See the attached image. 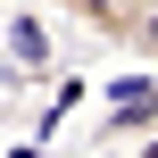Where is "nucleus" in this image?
I'll use <instances>...</instances> for the list:
<instances>
[{
	"label": "nucleus",
	"instance_id": "nucleus-1",
	"mask_svg": "<svg viewBox=\"0 0 158 158\" xmlns=\"http://www.w3.org/2000/svg\"><path fill=\"white\" fill-rule=\"evenodd\" d=\"M83 142H92V150H125V142L158 150V75H125L117 100H108V117H100Z\"/></svg>",
	"mask_w": 158,
	"mask_h": 158
},
{
	"label": "nucleus",
	"instance_id": "nucleus-2",
	"mask_svg": "<svg viewBox=\"0 0 158 158\" xmlns=\"http://www.w3.org/2000/svg\"><path fill=\"white\" fill-rule=\"evenodd\" d=\"M142 8H150V0H67V17H75L83 33H100L108 50H125V42H133Z\"/></svg>",
	"mask_w": 158,
	"mask_h": 158
},
{
	"label": "nucleus",
	"instance_id": "nucleus-3",
	"mask_svg": "<svg viewBox=\"0 0 158 158\" xmlns=\"http://www.w3.org/2000/svg\"><path fill=\"white\" fill-rule=\"evenodd\" d=\"M8 50H17V58H25L33 75L50 67V42H42V25H33V17H8Z\"/></svg>",
	"mask_w": 158,
	"mask_h": 158
}]
</instances>
